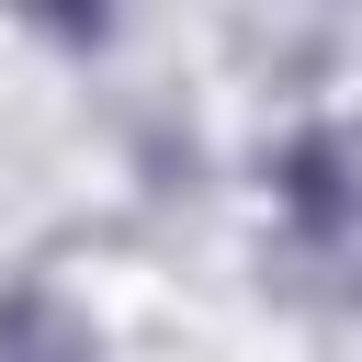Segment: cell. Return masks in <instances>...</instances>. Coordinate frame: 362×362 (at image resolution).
I'll list each match as a JSON object with an SVG mask.
<instances>
[{"label":"cell","instance_id":"7a4b0ae2","mask_svg":"<svg viewBox=\"0 0 362 362\" xmlns=\"http://www.w3.org/2000/svg\"><path fill=\"white\" fill-rule=\"evenodd\" d=\"M283 192H294L305 226H339V147H294L283 158Z\"/></svg>","mask_w":362,"mask_h":362},{"label":"cell","instance_id":"6da1fadb","mask_svg":"<svg viewBox=\"0 0 362 362\" xmlns=\"http://www.w3.org/2000/svg\"><path fill=\"white\" fill-rule=\"evenodd\" d=\"M0 362H102V351L45 283H23V294H0Z\"/></svg>","mask_w":362,"mask_h":362}]
</instances>
